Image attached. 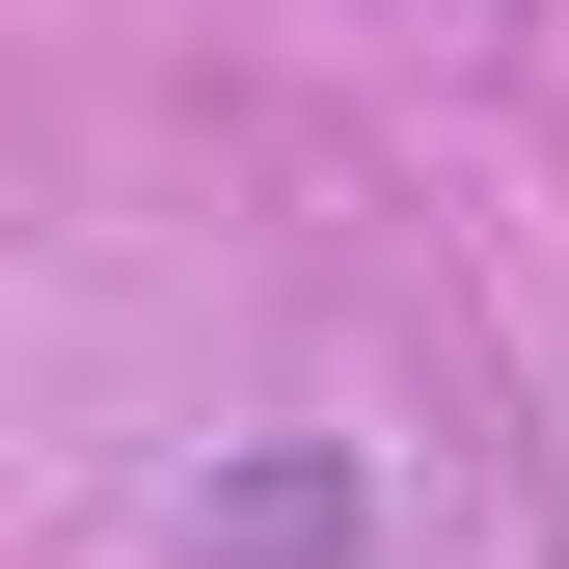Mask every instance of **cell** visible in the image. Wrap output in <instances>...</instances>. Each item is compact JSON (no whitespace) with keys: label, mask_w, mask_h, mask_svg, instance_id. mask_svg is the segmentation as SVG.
I'll list each match as a JSON object with an SVG mask.
<instances>
[{"label":"cell","mask_w":569,"mask_h":569,"mask_svg":"<svg viewBox=\"0 0 569 569\" xmlns=\"http://www.w3.org/2000/svg\"><path fill=\"white\" fill-rule=\"evenodd\" d=\"M380 542V461L352 435H244V461H190V569H352Z\"/></svg>","instance_id":"cell-1"}]
</instances>
